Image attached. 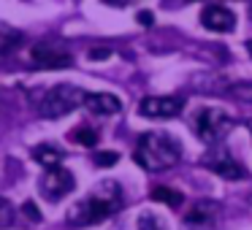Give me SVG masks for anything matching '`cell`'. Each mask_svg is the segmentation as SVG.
Returning a JSON list of instances; mask_svg holds the SVG:
<instances>
[{
    "instance_id": "obj_1",
    "label": "cell",
    "mask_w": 252,
    "mask_h": 230,
    "mask_svg": "<svg viewBox=\"0 0 252 230\" xmlns=\"http://www.w3.org/2000/svg\"><path fill=\"white\" fill-rule=\"evenodd\" d=\"M120 208H122V187L114 184V181H103L68 211V222L73 228H90V225L109 219Z\"/></svg>"
},
{
    "instance_id": "obj_2",
    "label": "cell",
    "mask_w": 252,
    "mask_h": 230,
    "mask_svg": "<svg viewBox=\"0 0 252 230\" xmlns=\"http://www.w3.org/2000/svg\"><path fill=\"white\" fill-rule=\"evenodd\" d=\"M133 160H136L147 173H160V171L174 168L182 160V146L168 136V133H144L136 144Z\"/></svg>"
},
{
    "instance_id": "obj_3",
    "label": "cell",
    "mask_w": 252,
    "mask_h": 230,
    "mask_svg": "<svg viewBox=\"0 0 252 230\" xmlns=\"http://www.w3.org/2000/svg\"><path fill=\"white\" fill-rule=\"evenodd\" d=\"M87 95L90 92H84L76 84H55V87L44 95V100H41L38 114L44 116V119H60V116L71 114L73 109L87 103Z\"/></svg>"
},
{
    "instance_id": "obj_4",
    "label": "cell",
    "mask_w": 252,
    "mask_h": 230,
    "mask_svg": "<svg viewBox=\"0 0 252 230\" xmlns=\"http://www.w3.org/2000/svg\"><path fill=\"white\" fill-rule=\"evenodd\" d=\"M192 130L203 144H220L233 130V116H228L222 109H201L192 119Z\"/></svg>"
},
{
    "instance_id": "obj_5",
    "label": "cell",
    "mask_w": 252,
    "mask_h": 230,
    "mask_svg": "<svg viewBox=\"0 0 252 230\" xmlns=\"http://www.w3.org/2000/svg\"><path fill=\"white\" fill-rule=\"evenodd\" d=\"M38 187H41V192H44L46 201L57 203V201H63L73 187H76V179H73L71 171H65V168L57 165V168H46V173L41 176Z\"/></svg>"
},
{
    "instance_id": "obj_6",
    "label": "cell",
    "mask_w": 252,
    "mask_h": 230,
    "mask_svg": "<svg viewBox=\"0 0 252 230\" xmlns=\"http://www.w3.org/2000/svg\"><path fill=\"white\" fill-rule=\"evenodd\" d=\"M30 57L38 68H68L73 65L71 52L63 44H55V41H38V44L30 49Z\"/></svg>"
},
{
    "instance_id": "obj_7",
    "label": "cell",
    "mask_w": 252,
    "mask_h": 230,
    "mask_svg": "<svg viewBox=\"0 0 252 230\" xmlns=\"http://www.w3.org/2000/svg\"><path fill=\"white\" fill-rule=\"evenodd\" d=\"M182 109H185V100L174 98V95H163V98L160 95H149L138 106L141 116H147V119H174V116L182 114Z\"/></svg>"
},
{
    "instance_id": "obj_8",
    "label": "cell",
    "mask_w": 252,
    "mask_h": 230,
    "mask_svg": "<svg viewBox=\"0 0 252 230\" xmlns=\"http://www.w3.org/2000/svg\"><path fill=\"white\" fill-rule=\"evenodd\" d=\"M201 25L206 30H212V33H233L236 17H233V11L225 8V6H209V8H203V14H201Z\"/></svg>"
},
{
    "instance_id": "obj_9",
    "label": "cell",
    "mask_w": 252,
    "mask_h": 230,
    "mask_svg": "<svg viewBox=\"0 0 252 230\" xmlns=\"http://www.w3.org/2000/svg\"><path fill=\"white\" fill-rule=\"evenodd\" d=\"M203 165H206L209 171H214L217 176H222V179H230V181H239L241 176H244V168H241V165L236 163V160L230 157L228 152H214L212 157L203 160Z\"/></svg>"
},
{
    "instance_id": "obj_10",
    "label": "cell",
    "mask_w": 252,
    "mask_h": 230,
    "mask_svg": "<svg viewBox=\"0 0 252 230\" xmlns=\"http://www.w3.org/2000/svg\"><path fill=\"white\" fill-rule=\"evenodd\" d=\"M217 214H220V206L214 201H198L195 206L187 211L185 225L187 228H212Z\"/></svg>"
},
{
    "instance_id": "obj_11",
    "label": "cell",
    "mask_w": 252,
    "mask_h": 230,
    "mask_svg": "<svg viewBox=\"0 0 252 230\" xmlns=\"http://www.w3.org/2000/svg\"><path fill=\"white\" fill-rule=\"evenodd\" d=\"M84 106L98 116H111V114H120L122 100L111 92H95V95H87V103Z\"/></svg>"
},
{
    "instance_id": "obj_12",
    "label": "cell",
    "mask_w": 252,
    "mask_h": 230,
    "mask_svg": "<svg viewBox=\"0 0 252 230\" xmlns=\"http://www.w3.org/2000/svg\"><path fill=\"white\" fill-rule=\"evenodd\" d=\"M33 157H35V163H41L44 168H57V165L63 163V157H65V152H63L60 146H55V144H38V146L33 149Z\"/></svg>"
},
{
    "instance_id": "obj_13",
    "label": "cell",
    "mask_w": 252,
    "mask_h": 230,
    "mask_svg": "<svg viewBox=\"0 0 252 230\" xmlns=\"http://www.w3.org/2000/svg\"><path fill=\"white\" fill-rule=\"evenodd\" d=\"M19 44H22V35L17 33V30H3L0 28V60L8 55H14V52L19 49Z\"/></svg>"
},
{
    "instance_id": "obj_14",
    "label": "cell",
    "mask_w": 252,
    "mask_h": 230,
    "mask_svg": "<svg viewBox=\"0 0 252 230\" xmlns=\"http://www.w3.org/2000/svg\"><path fill=\"white\" fill-rule=\"evenodd\" d=\"M152 201H158V203H168V206H182V201H185V195L182 192H176V190H171V187H155L152 190Z\"/></svg>"
},
{
    "instance_id": "obj_15",
    "label": "cell",
    "mask_w": 252,
    "mask_h": 230,
    "mask_svg": "<svg viewBox=\"0 0 252 230\" xmlns=\"http://www.w3.org/2000/svg\"><path fill=\"white\" fill-rule=\"evenodd\" d=\"M71 141L82 144V146H95V144H98V133H95L93 127L82 125V127H76V130L71 133Z\"/></svg>"
},
{
    "instance_id": "obj_16",
    "label": "cell",
    "mask_w": 252,
    "mask_h": 230,
    "mask_svg": "<svg viewBox=\"0 0 252 230\" xmlns=\"http://www.w3.org/2000/svg\"><path fill=\"white\" fill-rule=\"evenodd\" d=\"M11 225H14V206H11L8 198L0 195V230L11 228Z\"/></svg>"
},
{
    "instance_id": "obj_17",
    "label": "cell",
    "mask_w": 252,
    "mask_h": 230,
    "mask_svg": "<svg viewBox=\"0 0 252 230\" xmlns=\"http://www.w3.org/2000/svg\"><path fill=\"white\" fill-rule=\"evenodd\" d=\"M228 92L233 95L236 100H241V103H250V106H252V82H250V84H233Z\"/></svg>"
},
{
    "instance_id": "obj_18",
    "label": "cell",
    "mask_w": 252,
    "mask_h": 230,
    "mask_svg": "<svg viewBox=\"0 0 252 230\" xmlns=\"http://www.w3.org/2000/svg\"><path fill=\"white\" fill-rule=\"evenodd\" d=\"M138 230H165V228L160 225L158 217H152V214H141V217H138Z\"/></svg>"
},
{
    "instance_id": "obj_19",
    "label": "cell",
    "mask_w": 252,
    "mask_h": 230,
    "mask_svg": "<svg viewBox=\"0 0 252 230\" xmlns=\"http://www.w3.org/2000/svg\"><path fill=\"white\" fill-rule=\"evenodd\" d=\"M117 160H120L117 152H95V165H100V168H109V165L117 163Z\"/></svg>"
},
{
    "instance_id": "obj_20",
    "label": "cell",
    "mask_w": 252,
    "mask_h": 230,
    "mask_svg": "<svg viewBox=\"0 0 252 230\" xmlns=\"http://www.w3.org/2000/svg\"><path fill=\"white\" fill-rule=\"evenodd\" d=\"M22 214L30 219V222H41V214H38V206H35L33 201H28V203H22Z\"/></svg>"
},
{
    "instance_id": "obj_21",
    "label": "cell",
    "mask_w": 252,
    "mask_h": 230,
    "mask_svg": "<svg viewBox=\"0 0 252 230\" xmlns=\"http://www.w3.org/2000/svg\"><path fill=\"white\" fill-rule=\"evenodd\" d=\"M106 6H111V8H125V6H130L133 0H103Z\"/></svg>"
},
{
    "instance_id": "obj_22",
    "label": "cell",
    "mask_w": 252,
    "mask_h": 230,
    "mask_svg": "<svg viewBox=\"0 0 252 230\" xmlns=\"http://www.w3.org/2000/svg\"><path fill=\"white\" fill-rule=\"evenodd\" d=\"M138 22H141L144 28H152V11H141L138 14Z\"/></svg>"
},
{
    "instance_id": "obj_23",
    "label": "cell",
    "mask_w": 252,
    "mask_h": 230,
    "mask_svg": "<svg viewBox=\"0 0 252 230\" xmlns=\"http://www.w3.org/2000/svg\"><path fill=\"white\" fill-rule=\"evenodd\" d=\"M247 52H250V55H252V38L247 41Z\"/></svg>"
},
{
    "instance_id": "obj_24",
    "label": "cell",
    "mask_w": 252,
    "mask_h": 230,
    "mask_svg": "<svg viewBox=\"0 0 252 230\" xmlns=\"http://www.w3.org/2000/svg\"><path fill=\"white\" fill-rule=\"evenodd\" d=\"M185 3H192V0H185Z\"/></svg>"
}]
</instances>
